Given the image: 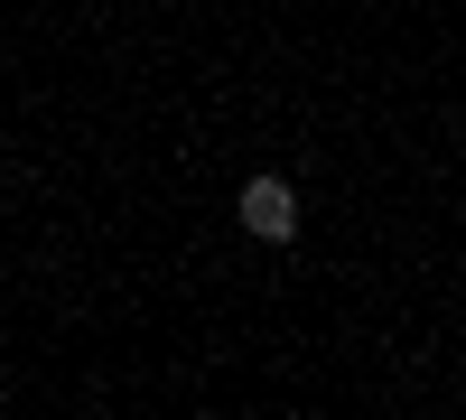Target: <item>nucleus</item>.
Listing matches in <instances>:
<instances>
[{
  "instance_id": "nucleus-1",
  "label": "nucleus",
  "mask_w": 466,
  "mask_h": 420,
  "mask_svg": "<svg viewBox=\"0 0 466 420\" xmlns=\"http://www.w3.org/2000/svg\"><path fill=\"white\" fill-rule=\"evenodd\" d=\"M233 215H243V234H261V243H289V234H299V187L261 169V178L243 187V206H233Z\"/></svg>"
}]
</instances>
